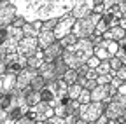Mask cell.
Wrapping results in <instances>:
<instances>
[{"mask_svg":"<svg viewBox=\"0 0 126 124\" xmlns=\"http://www.w3.org/2000/svg\"><path fill=\"white\" fill-rule=\"evenodd\" d=\"M18 18L25 23H46L49 19H60L72 12L75 0H11Z\"/></svg>","mask_w":126,"mask_h":124,"instance_id":"obj_1","label":"cell"},{"mask_svg":"<svg viewBox=\"0 0 126 124\" xmlns=\"http://www.w3.org/2000/svg\"><path fill=\"white\" fill-rule=\"evenodd\" d=\"M28 110L30 107L19 91H14L0 98V122L2 124H16L21 117L28 115Z\"/></svg>","mask_w":126,"mask_h":124,"instance_id":"obj_2","label":"cell"},{"mask_svg":"<svg viewBox=\"0 0 126 124\" xmlns=\"http://www.w3.org/2000/svg\"><path fill=\"white\" fill-rule=\"evenodd\" d=\"M94 54V45L91 44L89 39H79L74 45L63 49V61L67 63L70 70H77L81 65H86L88 59Z\"/></svg>","mask_w":126,"mask_h":124,"instance_id":"obj_3","label":"cell"},{"mask_svg":"<svg viewBox=\"0 0 126 124\" xmlns=\"http://www.w3.org/2000/svg\"><path fill=\"white\" fill-rule=\"evenodd\" d=\"M23 30L16 26H2L0 28V61L9 54L18 53V45L23 40Z\"/></svg>","mask_w":126,"mask_h":124,"instance_id":"obj_4","label":"cell"},{"mask_svg":"<svg viewBox=\"0 0 126 124\" xmlns=\"http://www.w3.org/2000/svg\"><path fill=\"white\" fill-rule=\"evenodd\" d=\"M100 19H102L100 14H91L89 18L77 19L74 28H72V33L77 39H89L91 35H94V30H96V25Z\"/></svg>","mask_w":126,"mask_h":124,"instance_id":"obj_5","label":"cell"},{"mask_svg":"<svg viewBox=\"0 0 126 124\" xmlns=\"http://www.w3.org/2000/svg\"><path fill=\"white\" fill-rule=\"evenodd\" d=\"M105 112V105L100 101H91L88 105H81L79 108V119H82L86 122H96V119L100 115H103Z\"/></svg>","mask_w":126,"mask_h":124,"instance_id":"obj_6","label":"cell"},{"mask_svg":"<svg viewBox=\"0 0 126 124\" xmlns=\"http://www.w3.org/2000/svg\"><path fill=\"white\" fill-rule=\"evenodd\" d=\"M28 117L33 121V122H46V121H49L51 117H54V110H53V107L49 103L40 101L35 107H30Z\"/></svg>","mask_w":126,"mask_h":124,"instance_id":"obj_7","label":"cell"},{"mask_svg":"<svg viewBox=\"0 0 126 124\" xmlns=\"http://www.w3.org/2000/svg\"><path fill=\"white\" fill-rule=\"evenodd\" d=\"M2 63L5 65L7 73H12V75L18 77V75L28 67V59L23 58L21 54L16 53V54H9V56H5V58L2 59Z\"/></svg>","mask_w":126,"mask_h":124,"instance_id":"obj_8","label":"cell"},{"mask_svg":"<svg viewBox=\"0 0 126 124\" xmlns=\"http://www.w3.org/2000/svg\"><path fill=\"white\" fill-rule=\"evenodd\" d=\"M94 11V0H75V5L70 12V16L77 21V19H84V18H89Z\"/></svg>","mask_w":126,"mask_h":124,"instance_id":"obj_9","label":"cell"},{"mask_svg":"<svg viewBox=\"0 0 126 124\" xmlns=\"http://www.w3.org/2000/svg\"><path fill=\"white\" fill-rule=\"evenodd\" d=\"M74 25H75V19L70 16V14H68V16L60 18V19H58V25H56V26H54V30H53V33H54L56 40H61L63 37L70 35V33H72Z\"/></svg>","mask_w":126,"mask_h":124,"instance_id":"obj_10","label":"cell"},{"mask_svg":"<svg viewBox=\"0 0 126 124\" xmlns=\"http://www.w3.org/2000/svg\"><path fill=\"white\" fill-rule=\"evenodd\" d=\"M16 18H18V14H16V9L12 5V2H0V28L2 26H11Z\"/></svg>","mask_w":126,"mask_h":124,"instance_id":"obj_11","label":"cell"},{"mask_svg":"<svg viewBox=\"0 0 126 124\" xmlns=\"http://www.w3.org/2000/svg\"><path fill=\"white\" fill-rule=\"evenodd\" d=\"M37 51H39V42L37 39H32V37H23V40L18 45V54H21L26 59L32 58Z\"/></svg>","mask_w":126,"mask_h":124,"instance_id":"obj_12","label":"cell"},{"mask_svg":"<svg viewBox=\"0 0 126 124\" xmlns=\"http://www.w3.org/2000/svg\"><path fill=\"white\" fill-rule=\"evenodd\" d=\"M39 75V72L37 70H33V68H25L18 77H16V91H23V89H26V87H30V84H32V81L35 79V77Z\"/></svg>","mask_w":126,"mask_h":124,"instance_id":"obj_13","label":"cell"},{"mask_svg":"<svg viewBox=\"0 0 126 124\" xmlns=\"http://www.w3.org/2000/svg\"><path fill=\"white\" fill-rule=\"evenodd\" d=\"M16 91V75L12 73H5L0 77V98H4L5 95Z\"/></svg>","mask_w":126,"mask_h":124,"instance_id":"obj_14","label":"cell"},{"mask_svg":"<svg viewBox=\"0 0 126 124\" xmlns=\"http://www.w3.org/2000/svg\"><path fill=\"white\" fill-rule=\"evenodd\" d=\"M123 112H124V108L117 103V101H110L109 105H105V112H103V115L109 119V121H119L121 117H123Z\"/></svg>","mask_w":126,"mask_h":124,"instance_id":"obj_15","label":"cell"},{"mask_svg":"<svg viewBox=\"0 0 126 124\" xmlns=\"http://www.w3.org/2000/svg\"><path fill=\"white\" fill-rule=\"evenodd\" d=\"M63 54V47L61 44L56 40L54 44H51L47 49H44V58H46V63H54L58 58H61Z\"/></svg>","mask_w":126,"mask_h":124,"instance_id":"obj_16","label":"cell"},{"mask_svg":"<svg viewBox=\"0 0 126 124\" xmlns=\"http://www.w3.org/2000/svg\"><path fill=\"white\" fill-rule=\"evenodd\" d=\"M37 42H39V49H47L51 44H54L56 42V37H54V33H53V30H40V33H39V37H37Z\"/></svg>","mask_w":126,"mask_h":124,"instance_id":"obj_17","label":"cell"},{"mask_svg":"<svg viewBox=\"0 0 126 124\" xmlns=\"http://www.w3.org/2000/svg\"><path fill=\"white\" fill-rule=\"evenodd\" d=\"M39 75L42 77V79L46 82H53V81H58V77H56V68H54V63H44L39 70Z\"/></svg>","mask_w":126,"mask_h":124,"instance_id":"obj_18","label":"cell"},{"mask_svg":"<svg viewBox=\"0 0 126 124\" xmlns=\"http://www.w3.org/2000/svg\"><path fill=\"white\" fill-rule=\"evenodd\" d=\"M23 30V35L25 37H32V39H37L40 30H42V23L40 21H35V23H25V26L21 28Z\"/></svg>","mask_w":126,"mask_h":124,"instance_id":"obj_19","label":"cell"},{"mask_svg":"<svg viewBox=\"0 0 126 124\" xmlns=\"http://www.w3.org/2000/svg\"><path fill=\"white\" fill-rule=\"evenodd\" d=\"M103 37V40H112V42H119V40H123L124 37H126V32L123 28H119V26H114V28H110V30H107V32L102 35Z\"/></svg>","mask_w":126,"mask_h":124,"instance_id":"obj_20","label":"cell"},{"mask_svg":"<svg viewBox=\"0 0 126 124\" xmlns=\"http://www.w3.org/2000/svg\"><path fill=\"white\" fill-rule=\"evenodd\" d=\"M21 95L25 96V100H26L28 107H35L37 103H40V101H42V100H40V93H39V91H33L32 87L23 89V91H21Z\"/></svg>","mask_w":126,"mask_h":124,"instance_id":"obj_21","label":"cell"},{"mask_svg":"<svg viewBox=\"0 0 126 124\" xmlns=\"http://www.w3.org/2000/svg\"><path fill=\"white\" fill-rule=\"evenodd\" d=\"M44 63H46V58H44V51H42V49H39L32 58H28V68L39 70Z\"/></svg>","mask_w":126,"mask_h":124,"instance_id":"obj_22","label":"cell"},{"mask_svg":"<svg viewBox=\"0 0 126 124\" xmlns=\"http://www.w3.org/2000/svg\"><path fill=\"white\" fill-rule=\"evenodd\" d=\"M96 47H103V49H107V53L114 58V56L117 54L119 44H117V42H112V40H102V42H100V45H96Z\"/></svg>","mask_w":126,"mask_h":124,"instance_id":"obj_23","label":"cell"},{"mask_svg":"<svg viewBox=\"0 0 126 124\" xmlns=\"http://www.w3.org/2000/svg\"><path fill=\"white\" fill-rule=\"evenodd\" d=\"M54 68H56V77L58 79H63V75H65L67 70H68V67H67L65 61H63V58H58L54 61Z\"/></svg>","mask_w":126,"mask_h":124,"instance_id":"obj_24","label":"cell"},{"mask_svg":"<svg viewBox=\"0 0 126 124\" xmlns=\"http://www.w3.org/2000/svg\"><path fill=\"white\" fill-rule=\"evenodd\" d=\"M81 93H82V87H81V86H79V84H72V86H68L67 98H68V100H79Z\"/></svg>","mask_w":126,"mask_h":124,"instance_id":"obj_25","label":"cell"},{"mask_svg":"<svg viewBox=\"0 0 126 124\" xmlns=\"http://www.w3.org/2000/svg\"><path fill=\"white\" fill-rule=\"evenodd\" d=\"M77 79H79V75H77V72L75 70H67V73L63 75V81L67 82V86H72V84H77Z\"/></svg>","mask_w":126,"mask_h":124,"instance_id":"obj_26","label":"cell"},{"mask_svg":"<svg viewBox=\"0 0 126 124\" xmlns=\"http://www.w3.org/2000/svg\"><path fill=\"white\" fill-rule=\"evenodd\" d=\"M46 86H47V82H46V81L42 79L40 75H37L35 79L32 81V84H30V87H32V89H33V91H39V93H40V91H42V89H44Z\"/></svg>","mask_w":126,"mask_h":124,"instance_id":"obj_27","label":"cell"},{"mask_svg":"<svg viewBox=\"0 0 126 124\" xmlns=\"http://www.w3.org/2000/svg\"><path fill=\"white\" fill-rule=\"evenodd\" d=\"M77 40H79V39H77V37H75L74 33H70V35L63 37V39H61V40H58V42L61 44V47H63V49H67V47H70V45H74V44H75Z\"/></svg>","mask_w":126,"mask_h":124,"instance_id":"obj_28","label":"cell"},{"mask_svg":"<svg viewBox=\"0 0 126 124\" xmlns=\"http://www.w3.org/2000/svg\"><path fill=\"white\" fill-rule=\"evenodd\" d=\"M94 56H96L100 61H109L110 58H112L107 53V49H103V47H94Z\"/></svg>","mask_w":126,"mask_h":124,"instance_id":"obj_29","label":"cell"},{"mask_svg":"<svg viewBox=\"0 0 126 124\" xmlns=\"http://www.w3.org/2000/svg\"><path fill=\"white\" fill-rule=\"evenodd\" d=\"M96 73L98 75H109L110 73V63L109 61H100V65L96 67Z\"/></svg>","mask_w":126,"mask_h":124,"instance_id":"obj_30","label":"cell"},{"mask_svg":"<svg viewBox=\"0 0 126 124\" xmlns=\"http://www.w3.org/2000/svg\"><path fill=\"white\" fill-rule=\"evenodd\" d=\"M79 105H88V103H91V91H88V89H82V93H81V96H79Z\"/></svg>","mask_w":126,"mask_h":124,"instance_id":"obj_31","label":"cell"},{"mask_svg":"<svg viewBox=\"0 0 126 124\" xmlns=\"http://www.w3.org/2000/svg\"><path fill=\"white\" fill-rule=\"evenodd\" d=\"M110 82H112V77L110 75H98L96 77V84L98 86H109Z\"/></svg>","mask_w":126,"mask_h":124,"instance_id":"obj_32","label":"cell"},{"mask_svg":"<svg viewBox=\"0 0 126 124\" xmlns=\"http://www.w3.org/2000/svg\"><path fill=\"white\" fill-rule=\"evenodd\" d=\"M117 44H119V49H117L116 58H123V56H126V37H124L123 40H119Z\"/></svg>","mask_w":126,"mask_h":124,"instance_id":"obj_33","label":"cell"},{"mask_svg":"<svg viewBox=\"0 0 126 124\" xmlns=\"http://www.w3.org/2000/svg\"><path fill=\"white\" fill-rule=\"evenodd\" d=\"M109 63H110V70H112V72H117L121 67H123V63H121V61H119V58H110L109 59Z\"/></svg>","mask_w":126,"mask_h":124,"instance_id":"obj_34","label":"cell"},{"mask_svg":"<svg viewBox=\"0 0 126 124\" xmlns=\"http://www.w3.org/2000/svg\"><path fill=\"white\" fill-rule=\"evenodd\" d=\"M86 65H88L89 68H93V70H96V67L100 65V59H98L96 56H94V54H93V56H91V58L88 59V63H86Z\"/></svg>","mask_w":126,"mask_h":124,"instance_id":"obj_35","label":"cell"},{"mask_svg":"<svg viewBox=\"0 0 126 124\" xmlns=\"http://www.w3.org/2000/svg\"><path fill=\"white\" fill-rule=\"evenodd\" d=\"M116 79H119V81H123V82H126V67H121L117 72H116Z\"/></svg>","mask_w":126,"mask_h":124,"instance_id":"obj_36","label":"cell"},{"mask_svg":"<svg viewBox=\"0 0 126 124\" xmlns=\"http://www.w3.org/2000/svg\"><path fill=\"white\" fill-rule=\"evenodd\" d=\"M112 100H114V101H117V103L124 108V110H126V95H116Z\"/></svg>","mask_w":126,"mask_h":124,"instance_id":"obj_37","label":"cell"},{"mask_svg":"<svg viewBox=\"0 0 126 124\" xmlns=\"http://www.w3.org/2000/svg\"><path fill=\"white\" fill-rule=\"evenodd\" d=\"M56 25H58V19H49V21L42 23V28H44V30H54Z\"/></svg>","mask_w":126,"mask_h":124,"instance_id":"obj_38","label":"cell"},{"mask_svg":"<svg viewBox=\"0 0 126 124\" xmlns=\"http://www.w3.org/2000/svg\"><path fill=\"white\" fill-rule=\"evenodd\" d=\"M102 5H103V11L107 12L109 9H112L116 5V0H102Z\"/></svg>","mask_w":126,"mask_h":124,"instance_id":"obj_39","label":"cell"},{"mask_svg":"<svg viewBox=\"0 0 126 124\" xmlns=\"http://www.w3.org/2000/svg\"><path fill=\"white\" fill-rule=\"evenodd\" d=\"M96 77H98L96 70H93V68H89V70H88V73L84 75V79H88V81H96Z\"/></svg>","mask_w":126,"mask_h":124,"instance_id":"obj_40","label":"cell"},{"mask_svg":"<svg viewBox=\"0 0 126 124\" xmlns=\"http://www.w3.org/2000/svg\"><path fill=\"white\" fill-rule=\"evenodd\" d=\"M88 70H89V67H88V65H81L75 72H77V75H79V77H84V75L88 73Z\"/></svg>","mask_w":126,"mask_h":124,"instance_id":"obj_41","label":"cell"},{"mask_svg":"<svg viewBox=\"0 0 126 124\" xmlns=\"http://www.w3.org/2000/svg\"><path fill=\"white\" fill-rule=\"evenodd\" d=\"M117 7L121 11V16L126 18V0H121V2H117Z\"/></svg>","mask_w":126,"mask_h":124,"instance_id":"obj_42","label":"cell"},{"mask_svg":"<svg viewBox=\"0 0 126 124\" xmlns=\"http://www.w3.org/2000/svg\"><path fill=\"white\" fill-rule=\"evenodd\" d=\"M77 119H79L77 115H67L63 121H65V124H75V122H77Z\"/></svg>","mask_w":126,"mask_h":124,"instance_id":"obj_43","label":"cell"},{"mask_svg":"<svg viewBox=\"0 0 126 124\" xmlns=\"http://www.w3.org/2000/svg\"><path fill=\"white\" fill-rule=\"evenodd\" d=\"M47 124H65V121H63V119H60V117H51L49 121H47Z\"/></svg>","mask_w":126,"mask_h":124,"instance_id":"obj_44","label":"cell"},{"mask_svg":"<svg viewBox=\"0 0 126 124\" xmlns=\"http://www.w3.org/2000/svg\"><path fill=\"white\" fill-rule=\"evenodd\" d=\"M16 124H35V122L32 121V119H30L28 115H25V117H21V119H19L18 122H16Z\"/></svg>","mask_w":126,"mask_h":124,"instance_id":"obj_45","label":"cell"},{"mask_svg":"<svg viewBox=\"0 0 126 124\" xmlns=\"http://www.w3.org/2000/svg\"><path fill=\"white\" fill-rule=\"evenodd\" d=\"M12 26H16V28H23V26H25V19H21V18H16V21L12 23Z\"/></svg>","mask_w":126,"mask_h":124,"instance_id":"obj_46","label":"cell"},{"mask_svg":"<svg viewBox=\"0 0 126 124\" xmlns=\"http://www.w3.org/2000/svg\"><path fill=\"white\" fill-rule=\"evenodd\" d=\"M94 124H109V119H107L105 115H100V117L96 119V122H94Z\"/></svg>","mask_w":126,"mask_h":124,"instance_id":"obj_47","label":"cell"},{"mask_svg":"<svg viewBox=\"0 0 126 124\" xmlns=\"http://www.w3.org/2000/svg\"><path fill=\"white\" fill-rule=\"evenodd\" d=\"M117 95H126V82H123V84L117 87Z\"/></svg>","mask_w":126,"mask_h":124,"instance_id":"obj_48","label":"cell"},{"mask_svg":"<svg viewBox=\"0 0 126 124\" xmlns=\"http://www.w3.org/2000/svg\"><path fill=\"white\" fill-rule=\"evenodd\" d=\"M121 84H123V81H119V79H116V77H114V79H112V82H110V86H114L116 89H117V87H119Z\"/></svg>","mask_w":126,"mask_h":124,"instance_id":"obj_49","label":"cell"},{"mask_svg":"<svg viewBox=\"0 0 126 124\" xmlns=\"http://www.w3.org/2000/svg\"><path fill=\"white\" fill-rule=\"evenodd\" d=\"M117 26H119V28H123L124 32H126V18H121V19H119V23H117Z\"/></svg>","mask_w":126,"mask_h":124,"instance_id":"obj_50","label":"cell"},{"mask_svg":"<svg viewBox=\"0 0 126 124\" xmlns=\"http://www.w3.org/2000/svg\"><path fill=\"white\" fill-rule=\"evenodd\" d=\"M7 73V70H5V65L2 63V61H0V77H2V75H5Z\"/></svg>","mask_w":126,"mask_h":124,"instance_id":"obj_51","label":"cell"},{"mask_svg":"<svg viewBox=\"0 0 126 124\" xmlns=\"http://www.w3.org/2000/svg\"><path fill=\"white\" fill-rule=\"evenodd\" d=\"M75 124H88V122H86V121H82V119H77V122H75Z\"/></svg>","mask_w":126,"mask_h":124,"instance_id":"obj_52","label":"cell"},{"mask_svg":"<svg viewBox=\"0 0 126 124\" xmlns=\"http://www.w3.org/2000/svg\"><path fill=\"white\" fill-rule=\"evenodd\" d=\"M109 124H123L121 121H109Z\"/></svg>","mask_w":126,"mask_h":124,"instance_id":"obj_53","label":"cell"},{"mask_svg":"<svg viewBox=\"0 0 126 124\" xmlns=\"http://www.w3.org/2000/svg\"><path fill=\"white\" fill-rule=\"evenodd\" d=\"M35 124H47V121H46V122H35Z\"/></svg>","mask_w":126,"mask_h":124,"instance_id":"obj_54","label":"cell"},{"mask_svg":"<svg viewBox=\"0 0 126 124\" xmlns=\"http://www.w3.org/2000/svg\"><path fill=\"white\" fill-rule=\"evenodd\" d=\"M88 124H94V122H88Z\"/></svg>","mask_w":126,"mask_h":124,"instance_id":"obj_55","label":"cell"},{"mask_svg":"<svg viewBox=\"0 0 126 124\" xmlns=\"http://www.w3.org/2000/svg\"><path fill=\"white\" fill-rule=\"evenodd\" d=\"M0 124H2V122H0Z\"/></svg>","mask_w":126,"mask_h":124,"instance_id":"obj_56","label":"cell"}]
</instances>
